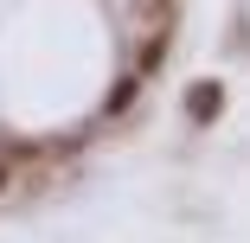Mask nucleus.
Here are the masks:
<instances>
[{
    "instance_id": "f257e3e1",
    "label": "nucleus",
    "mask_w": 250,
    "mask_h": 243,
    "mask_svg": "<svg viewBox=\"0 0 250 243\" xmlns=\"http://www.w3.org/2000/svg\"><path fill=\"white\" fill-rule=\"evenodd\" d=\"M218 103H225L218 83H192V103H186V109H192V122H212V115H218Z\"/></svg>"
},
{
    "instance_id": "f03ea898",
    "label": "nucleus",
    "mask_w": 250,
    "mask_h": 243,
    "mask_svg": "<svg viewBox=\"0 0 250 243\" xmlns=\"http://www.w3.org/2000/svg\"><path fill=\"white\" fill-rule=\"evenodd\" d=\"M128 103H135V77H122V83H116V90H109V103H103V109H109V115H122V109H128Z\"/></svg>"
},
{
    "instance_id": "7ed1b4c3",
    "label": "nucleus",
    "mask_w": 250,
    "mask_h": 243,
    "mask_svg": "<svg viewBox=\"0 0 250 243\" xmlns=\"http://www.w3.org/2000/svg\"><path fill=\"white\" fill-rule=\"evenodd\" d=\"M7 179H13V173H7V167H0V192H7Z\"/></svg>"
}]
</instances>
